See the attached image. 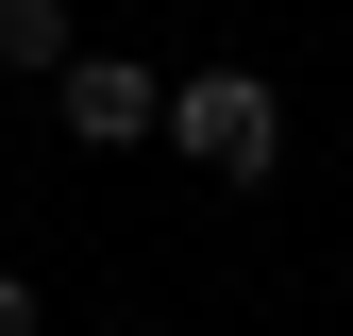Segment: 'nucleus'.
<instances>
[{
  "mask_svg": "<svg viewBox=\"0 0 353 336\" xmlns=\"http://www.w3.org/2000/svg\"><path fill=\"white\" fill-rule=\"evenodd\" d=\"M185 168H219V185H270L286 168V84L270 67H202V84H168V118H152Z\"/></svg>",
  "mask_w": 353,
  "mask_h": 336,
  "instance_id": "obj_1",
  "label": "nucleus"
},
{
  "mask_svg": "<svg viewBox=\"0 0 353 336\" xmlns=\"http://www.w3.org/2000/svg\"><path fill=\"white\" fill-rule=\"evenodd\" d=\"M152 118H168V84H152L135 51H84V67H68V135H84V151H135Z\"/></svg>",
  "mask_w": 353,
  "mask_h": 336,
  "instance_id": "obj_2",
  "label": "nucleus"
},
{
  "mask_svg": "<svg viewBox=\"0 0 353 336\" xmlns=\"http://www.w3.org/2000/svg\"><path fill=\"white\" fill-rule=\"evenodd\" d=\"M0 67H68V0H0Z\"/></svg>",
  "mask_w": 353,
  "mask_h": 336,
  "instance_id": "obj_3",
  "label": "nucleus"
},
{
  "mask_svg": "<svg viewBox=\"0 0 353 336\" xmlns=\"http://www.w3.org/2000/svg\"><path fill=\"white\" fill-rule=\"evenodd\" d=\"M34 319H51V303H34V286H17V269H0V336H34Z\"/></svg>",
  "mask_w": 353,
  "mask_h": 336,
  "instance_id": "obj_4",
  "label": "nucleus"
}]
</instances>
